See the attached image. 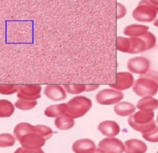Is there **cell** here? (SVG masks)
<instances>
[{"instance_id": "cell-4", "label": "cell", "mask_w": 158, "mask_h": 153, "mask_svg": "<svg viewBox=\"0 0 158 153\" xmlns=\"http://www.w3.org/2000/svg\"><path fill=\"white\" fill-rule=\"evenodd\" d=\"M157 13L158 6L153 5L151 1H141L133 11V18L139 22L151 23L157 17Z\"/></svg>"}, {"instance_id": "cell-2", "label": "cell", "mask_w": 158, "mask_h": 153, "mask_svg": "<svg viewBox=\"0 0 158 153\" xmlns=\"http://www.w3.org/2000/svg\"><path fill=\"white\" fill-rule=\"evenodd\" d=\"M154 113L137 111L128 118V124L135 131L147 134L157 128V121L154 120Z\"/></svg>"}, {"instance_id": "cell-22", "label": "cell", "mask_w": 158, "mask_h": 153, "mask_svg": "<svg viewBox=\"0 0 158 153\" xmlns=\"http://www.w3.org/2000/svg\"><path fill=\"white\" fill-rule=\"evenodd\" d=\"M54 125L59 130H69L74 126L75 121L72 117L63 115L56 118Z\"/></svg>"}, {"instance_id": "cell-33", "label": "cell", "mask_w": 158, "mask_h": 153, "mask_svg": "<svg viewBox=\"0 0 158 153\" xmlns=\"http://www.w3.org/2000/svg\"><path fill=\"white\" fill-rule=\"evenodd\" d=\"M151 2L152 3L153 5H154V6H158V1H151Z\"/></svg>"}, {"instance_id": "cell-18", "label": "cell", "mask_w": 158, "mask_h": 153, "mask_svg": "<svg viewBox=\"0 0 158 153\" xmlns=\"http://www.w3.org/2000/svg\"><path fill=\"white\" fill-rule=\"evenodd\" d=\"M33 132H37L35 126L25 122L18 124L14 128V135L18 141H19L23 136Z\"/></svg>"}, {"instance_id": "cell-14", "label": "cell", "mask_w": 158, "mask_h": 153, "mask_svg": "<svg viewBox=\"0 0 158 153\" xmlns=\"http://www.w3.org/2000/svg\"><path fill=\"white\" fill-rule=\"evenodd\" d=\"M96 149L94 142L88 138L80 139L73 144V151L75 153H93Z\"/></svg>"}, {"instance_id": "cell-31", "label": "cell", "mask_w": 158, "mask_h": 153, "mask_svg": "<svg viewBox=\"0 0 158 153\" xmlns=\"http://www.w3.org/2000/svg\"><path fill=\"white\" fill-rule=\"evenodd\" d=\"M14 153H45L43 150L41 148L40 149H27V148H19L16 149Z\"/></svg>"}, {"instance_id": "cell-16", "label": "cell", "mask_w": 158, "mask_h": 153, "mask_svg": "<svg viewBox=\"0 0 158 153\" xmlns=\"http://www.w3.org/2000/svg\"><path fill=\"white\" fill-rule=\"evenodd\" d=\"M149 27L144 25L132 24L127 26L123 29L124 35L132 37H141L146 35L149 31Z\"/></svg>"}, {"instance_id": "cell-29", "label": "cell", "mask_w": 158, "mask_h": 153, "mask_svg": "<svg viewBox=\"0 0 158 153\" xmlns=\"http://www.w3.org/2000/svg\"><path fill=\"white\" fill-rule=\"evenodd\" d=\"M142 136H143L145 140L148 141L150 142H154H154H158V127H157L154 131H151V132L143 134Z\"/></svg>"}, {"instance_id": "cell-6", "label": "cell", "mask_w": 158, "mask_h": 153, "mask_svg": "<svg viewBox=\"0 0 158 153\" xmlns=\"http://www.w3.org/2000/svg\"><path fill=\"white\" fill-rule=\"evenodd\" d=\"M124 97V94L120 91L114 89H103L96 95V100L100 104L110 105L120 103Z\"/></svg>"}, {"instance_id": "cell-8", "label": "cell", "mask_w": 158, "mask_h": 153, "mask_svg": "<svg viewBox=\"0 0 158 153\" xmlns=\"http://www.w3.org/2000/svg\"><path fill=\"white\" fill-rule=\"evenodd\" d=\"M42 87L37 84L20 85L17 97L19 99L29 100H36L41 97Z\"/></svg>"}, {"instance_id": "cell-28", "label": "cell", "mask_w": 158, "mask_h": 153, "mask_svg": "<svg viewBox=\"0 0 158 153\" xmlns=\"http://www.w3.org/2000/svg\"><path fill=\"white\" fill-rule=\"evenodd\" d=\"M19 86L15 84H1L0 93L2 94H12L19 91Z\"/></svg>"}, {"instance_id": "cell-30", "label": "cell", "mask_w": 158, "mask_h": 153, "mask_svg": "<svg viewBox=\"0 0 158 153\" xmlns=\"http://www.w3.org/2000/svg\"><path fill=\"white\" fill-rule=\"evenodd\" d=\"M127 13V10L125 6L121 5L120 3H117V19L122 18V17L125 16Z\"/></svg>"}, {"instance_id": "cell-5", "label": "cell", "mask_w": 158, "mask_h": 153, "mask_svg": "<svg viewBox=\"0 0 158 153\" xmlns=\"http://www.w3.org/2000/svg\"><path fill=\"white\" fill-rule=\"evenodd\" d=\"M131 39V50L129 53H140L154 47L157 43V38L151 32L141 37H132Z\"/></svg>"}, {"instance_id": "cell-19", "label": "cell", "mask_w": 158, "mask_h": 153, "mask_svg": "<svg viewBox=\"0 0 158 153\" xmlns=\"http://www.w3.org/2000/svg\"><path fill=\"white\" fill-rule=\"evenodd\" d=\"M114 111L116 114L121 117L131 115L133 113L135 112L136 108L133 104L127 101L120 102L114 106Z\"/></svg>"}, {"instance_id": "cell-13", "label": "cell", "mask_w": 158, "mask_h": 153, "mask_svg": "<svg viewBox=\"0 0 158 153\" xmlns=\"http://www.w3.org/2000/svg\"><path fill=\"white\" fill-rule=\"evenodd\" d=\"M98 130L102 134L108 138H114L120 133V128L118 124L114 121H105L98 125Z\"/></svg>"}, {"instance_id": "cell-11", "label": "cell", "mask_w": 158, "mask_h": 153, "mask_svg": "<svg viewBox=\"0 0 158 153\" xmlns=\"http://www.w3.org/2000/svg\"><path fill=\"white\" fill-rule=\"evenodd\" d=\"M116 83L110 84V87L117 91H124L134 86V79L129 72H118L116 74Z\"/></svg>"}, {"instance_id": "cell-23", "label": "cell", "mask_w": 158, "mask_h": 153, "mask_svg": "<svg viewBox=\"0 0 158 153\" xmlns=\"http://www.w3.org/2000/svg\"><path fill=\"white\" fill-rule=\"evenodd\" d=\"M15 108L12 104L7 100H0V117H9L14 113Z\"/></svg>"}, {"instance_id": "cell-9", "label": "cell", "mask_w": 158, "mask_h": 153, "mask_svg": "<svg viewBox=\"0 0 158 153\" xmlns=\"http://www.w3.org/2000/svg\"><path fill=\"white\" fill-rule=\"evenodd\" d=\"M46 139L37 132L29 133L23 136L19 142L23 148L27 149H40L46 143Z\"/></svg>"}, {"instance_id": "cell-10", "label": "cell", "mask_w": 158, "mask_h": 153, "mask_svg": "<svg viewBox=\"0 0 158 153\" xmlns=\"http://www.w3.org/2000/svg\"><path fill=\"white\" fill-rule=\"evenodd\" d=\"M151 62L143 57H137L131 58L127 62V68L131 72L138 74H145L149 70Z\"/></svg>"}, {"instance_id": "cell-7", "label": "cell", "mask_w": 158, "mask_h": 153, "mask_svg": "<svg viewBox=\"0 0 158 153\" xmlns=\"http://www.w3.org/2000/svg\"><path fill=\"white\" fill-rule=\"evenodd\" d=\"M98 148L105 153H123L125 151V145L116 138H106L99 142Z\"/></svg>"}, {"instance_id": "cell-1", "label": "cell", "mask_w": 158, "mask_h": 153, "mask_svg": "<svg viewBox=\"0 0 158 153\" xmlns=\"http://www.w3.org/2000/svg\"><path fill=\"white\" fill-rule=\"evenodd\" d=\"M133 91L140 97H152L158 92V72L151 70L137 79Z\"/></svg>"}, {"instance_id": "cell-24", "label": "cell", "mask_w": 158, "mask_h": 153, "mask_svg": "<svg viewBox=\"0 0 158 153\" xmlns=\"http://www.w3.org/2000/svg\"><path fill=\"white\" fill-rule=\"evenodd\" d=\"M116 48L120 52L129 53L131 50V39L117 36L116 39Z\"/></svg>"}, {"instance_id": "cell-17", "label": "cell", "mask_w": 158, "mask_h": 153, "mask_svg": "<svg viewBox=\"0 0 158 153\" xmlns=\"http://www.w3.org/2000/svg\"><path fill=\"white\" fill-rule=\"evenodd\" d=\"M137 108L142 111L152 112L158 108V100L152 97H142L137 102Z\"/></svg>"}, {"instance_id": "cell-32", "label": "cell", "mask_w": 158, "mask_h": 153, "mask_svg": "<svg viewBox=\"0 0 158 153\" xmlns=\"http://www.w3.org/2000/svg\"><path fill=\"white\" fill-rule=\"evenodd\" d=\"M93 153H105V152L103 151H102L101 149H100V148H97V149H96Z\"/></svg>"}, {"instance_id": "cell-34", "label": "cell", "mask_w": 158, "mask_h": 153, "mask_svg": "<svg viewBox=\"0 0 158 153\" xmlns=\"http://www.w3.org/2000/svg\"><path fill=\"white\" fill-rule=\"evenodd\" d=\"M154 26H157V27H158V19H156L155 21H154Z\"/></svg>"}, {"instance_id": "cell-27", "label": "cell", "mask_w": 158, "mask_h": 153, "mask_svg": "<svg viewBox=\"0 0 158 153\" xmlns=\"http://www.w3.org/2000/svg\"><path fill=\"white\" fill-rule=\"evenodd\" d=\"M35 128H36V131L39 134L44 138L46 140L50 138L53 134V131L49 128L48 126L43 125H35Z\"/></svg>"}, {"instance_id": "cell-25", "label": "cell", "mask_w": 158, "mask_h": 153, "mask_svg": "<svg viewBox=\"0 0 158 153\" xmlns=\"http://www.w3.org/2000/svg\"><path fill=\"white\" fill-rule=\"evenodd\" d=\"M36 100H24V99H19L15 103V106L19 110H23V111L32 109V108L36 106Z\"/></svg>"}, {"instance_id": "cell-20", "label": "cell", "mask_w": 158, "mask_h": 153, "mask_svg": "<svg viewBox=\"0 0 158 153\" xmlns=\"http://www.w3.org/2000/svg\"><path fill=\"white\" fill-rule=\"evenodd\" d=\"M100 87L98 84H90V85H84V84H64L63 88H65L66 91L69 94H78L83 91H92L97 89Z\"/></svg>"}, {"instance_id": "cell-12", "label": "cell", "mask_w": 158, "mask_h": 153, "mask_svg": "<svg viewBox=\"0 0 158 153\" xmlns=\"http://www.w3.org/2000/svg\"><path fill=\"white\" fill-rule=\"evenodd\" d=\"M44 94L52 100L60 101L66 98V90L60 85H48L44 89Z\"/></svg>"}, {"instance_id": "cell-26", "label": "cell", "mask_w": 158, "mask_h": 153, "mask_svg": "<svg viewBox=\"0 0 158 153\" xmlns=\"http://www.w3.org/2000/svg\"><path fill=\"white\" fill-rule=\"evenodd\" d=\"M15 138L13 135L10 134H0V147H10L15 145Z\"/></svg>"}, {"instance_id": "cell-3", "label": "cell", "mask_w": 158, "mask_h": 153, "mask_svg": "<svg viewBox=\"0 0 158 153\" xmlns=\"http://www.w3.org/2000/svg\"><path fill=\"white\" fill-rule=\"evenodd\" d=\"M66 104L67 111L65 115L72 118H79L89 111L92 107V101L85 96H77L69 100Z\"/></svg>"}, {"instance_id": "cell-21", "label": "cell", "mask_w": 158, "mask_h": 153, "mask_svg": "<svg viewBox=\"0 0 158 153\" xmlns=\"http://www.w3.org/2000/svg\"><path fill=\"white\" fill-rule=\"evenodd\" d=\"M67 111V104H60L51 105L46 108L44 114L46 117H56L60 115H65Z\"/></svg>"}, {"instance_id": "cell-36", "label": "cell", "mask_w": 158, "mask_h": 153, "mask_svg": "<svg viewBox=\"0 0 158 153\" xmlns=\"http://www.w3.org/2000/svg\"><path fill=\"white\" fill-rule=\"evenodd\" d=\"M157 153H158V151H157Z\"/></svg>"}, {"instance_id": "cell-35", "label": "cell", "mask_w": 158, "mask_h": 153, "mask_svg": "<svg viewBox=\"0 0 158 153\" xmlns=\"http://www.w3.org/2000/svg\"><path fill=\"white\" fill-rule=\"evenodd\" d=\"M157 122L158 123V115H157Z\"/></svg>"}, {"instance_id": "cell-15", "label": "cell", "mask_w": 158, "mask_h": 153, "mask_svg": "<svg viewBox=\"0 0 158 153\" xmlns=\"http://www.w3.org/2000/svg\"><path fill=\"white\" fill-rule=\"evenodd\" d=\"M126 153H145L148 151L146 143L138 139H130L125 142Z\"/></svg>"}]
</instances>
